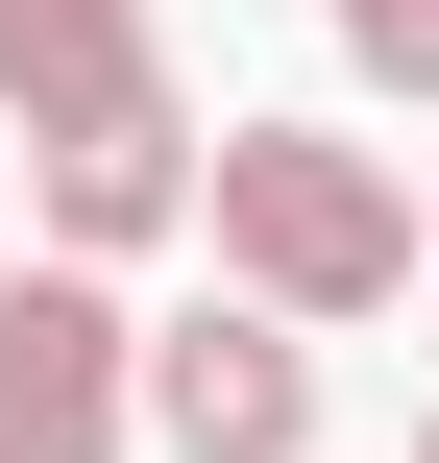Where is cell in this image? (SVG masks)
I'll return each mask as SVG.
<instances>
[{
	"label": "cell",
	"instance_id": "1",
	"mask_svg": "<svg viewBox=\"0 0 439 463\" xmlns=\"http://www.w3.org/2000/svg\"><path fill=\"white\" fill-rule=\"evenodd\" d=\"M0 146H24L49 269H147L196 220V98H171L147 0H0Z\"/></svg>",
	"mask_w": 439,
	"mask_h": 463
},
{
	"label": "cell",
	"instance_id": "2",
	"mask_svg": "<svg viewBox=\"0 0 439 463\" xmlns=\"http://www.w3.org/2000/svg\"><path fill=\"white\" fill-rule=\"evenodd\" d=\"M196 244H220V293H244V317L342 342V317H391V293H415V171H391V146H342V122H196Z\"/></svg>",
	"mask_w": 439,
	"mask_h": 463
},
{
	"label": "cell",
	"instance_id": "3",
	"mask_svg": "<svg viewBox=\"0 0 439 463\" xmlns=\"http://www.w3.org/2000/svg\"><path fill=\"white\" fill-rule=\"evenodd\" d=\"M147 439V317L122 269H24L0 244V463H122Z\"/></svg>",
	"mask_w": 439,
	"mask_h": 463
},
{
	"label": "cell",
	"instance_id": "4",
	"mask_svg": "<svg viewBox=\"0 0 439 463\" xmlns=\"http://www.w3.org/2000/svg\"><path fill=\"white\" fill-rule=\"evenodd\" d=\"M147 439H171V463H318V342L244 317V293L147 317Z\"/></svg>",
	"mask_w": 439,
	"mask_h": 463
},
{
	"label": "cell",
	"instance_id": "5",
	"mask_svg": "<svg viewBox=\"0 0 439 463\" xmlns=\"http://www.w3.org/2000/svg\"><path fill=\"white\" fill-rule=\"evenodd\" d=\"M318 24H342V73H367V98H439V0H318Z\"/></svg>",
	"mask_w": 439,
	"mask_h": 463
},
{
	"label": "cell",
	"instance_id": "6",
	"mask_svg": "<svg viewBox=\"0 0 439 463\" xmlns=\"http://www.w3.org/2000/svg\"><path fill=\"white\" fill-rule=\"evenodd\" d=\"M0 220H24V146H0Z\"/></svg>",
	"mask_w": 439,
	"mask_h": 463
},
{
	"label": "cell",
	"instance_id": "7",
	"mask_svg": "<svg viewBox=\"0 0 439 463\" xmlns=\"http://www.w3.org/2000/svg\"><path fill=\"white\" fill-rule=\"evenodd\" d=\"M415 269H439V195H415Z\"/></svg>",
	"mask_w": 439,
	"mask_h": 463
},
{
	"label": "cell",
	"instance_id": "8",
	"mask_svg": "<svg viewBox=\"0 0 439 463\" xmlns=\"http://www.w3.org/2000/svg\"><path fill=\"white\" fill-rule=\"evenodd\" d=\"M415 463H439V391H415Z\"/></svg>",
	"mask_w": 439,
	"mask_h": 463
}]
</instances>
